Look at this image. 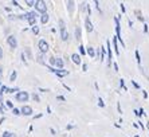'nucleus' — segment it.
<instances>
[{
  "mask_svg": "<svg viewBox=\"0 0 149 137\" xmlns=\"http://www.w3.org/2000/svg\"><path fill=\"white\" fill-rule=\"evenodd\" d=\"M7 42H8V44L11 46V49H16L18 42H16V38H15L14 35H9V36L7 38Z\"/></svg>",
  "mask_w": 149,
  "mask_h": 137,
  "instance_id": "nucleus-5",
  "label": "nucleus"
},
{
  "mask_svg": "<svg viewBox=\"0 0 149 137\" xmlns=\"http://www.w3.org/2000/svg\"><path fill=\"white\" fill-rule=\"evenodd\" d=\"M2 58H3V49L0 47V59H2Z\"/></svg>",
  "mask_w": 149,
  "mask_h": 137,
  "instance_id": "nucleus-30",
  "label": "nucleus"
},
{
  "mask_svg": "<svg viewBox=\"0 0 149 137\" xmlns=\"http://www.w3.org/2000/svg\"><path fill=\"white\" fill-rule=\"evenodd\" d=\"M106 44H108V54H109V59H111V50H110V42L108 40V42H106Z\"/></svg>",
  "mask_w": 149,
  "mask_h": 137,
  "instance_id": "nucleus-17",
  "label": "nucleus"
},
{
  "mask_svg": "<svg viewBox=\"0 0 149 137\" xmlns=\"http://www.w3.org/2000/svg\"><path fill=\"white\" fill-rule=\"evenodd\" d=\"M6 105H7L8 108H12V109H14V105H12V102H11V101H6Z\"/></svg>",
  "mask_w": 149,
  "mask_h": 137,
  "instance_id": "nucleus-21",
  "label": "nucleus"
},
{
  "mask_svg": "<svg viewBox=\"0 0 149 137\" xmlns=\"http://www.w3.org/2000/svg\"><path fill=\"white\" fill-rule=\"evenodd\" d=\"M16 99L20 101V102H26L28 99V94L27 91H19V93L16 94Z\"/></svg>",
  "mask_w": 149,
  "mask_h": 137,
  "instance_id": "nucleus-3",
  "label": "nucleus"
},
{
  "mask_svg": "<svg viewBox=\"0 0 149 137\" xmlns=\"http://www.w3.org/2000/svg\"><path fill=\"white\" fill-rule=\"evenodd\" d=\"M113 46H114V50H116V54L118 55V54H120V51H118V47H117V39H116V38L113 39Z\"/></svg>",
  "mask_w": 149,
  "mask_h": 137,
  "instance_id": "nucleus-16",
  "label": "nucleus"
},
{
  "mask_svg": "<svg viewBox=\"0 0 149 137\" xmlns=\"http://www.w3.org/2000/svg\"><path fill=\"white\" fill-rule=\"evenodd\" d=\"M40 20H42L43 24H46V23L49 22V15H47V14H43V15H42V18H40Z\"/></svg>",
  "mask_w": 149,
  "mask_h": 137,
  "instance_id": "nucleus-12",
  "label": "nucleus"
},
{
  "mask_svg": "<svg viewBox=\"0 0 149 137\" xmlns=\"http://www.w3.org/2000/svg\"><path fill=\"white\" fill-rule=\"evenodd\" d=\"M104 56H105V50L101 47V59H104Z\"/></svg>",
  "mask_w": 149,
  "mask_h": 137,
  "instance_id": "nucleus-25",
  "label": "nucleus"
},
{
  "mask_svg": "<svg viewBox=\"0 0 149 137\" xmlns=\"http://www.w3.org/2000/svg\"><path fill=\"white\" fill-rule=\"evenodd\" d=\"M55 66H56V67H59V68H62V67H63V61H62V59H59V58H56Z\"/></svg>",
  "mask_w": 149,
  "mask_h": 137,
  "instance_id": "nucleus-13",
  "label": "nucleus"
},
{
  "mask_svg": "<svg viewBox=\"0 0 149 137\" xmlns=\"http://www.w3.org/2000/svg\"><path fill=\"white\" fill-rule=\"evenodd\" d=\"M79 49H81V52H82V54H85V49H83V46H81Z\"/></svg>",
  "mask_w": 149,
  "mask_h": 137,
  "instance_id": "nucleus-33",
  "label": "nucleus"
},
{
  "mask_svg": "<svg viewBox=\"0 0 149 137\" xmlns=\"http://www.w3.org/2000/svg\"><path fill=\"white\" fill-rule=\"evenodd\" d=\"M23 18L27 19L31 26H34V24H35V22H36V14H35V12H28V14H26Z\"/></svg>",
  "mask_w": 149,
  "mask_h": 137,
  "instance_id": "nucleus-2",
  "label": "nucleus"
},
{
  "mask_svg": "<svg viewBox=\"0 0 149 137\" xmlns=\"http://www.w3.org/2000/svg\"><path fill=\"white\" fill-rule=\"evenodd\" d=\"M136 58H137V62L140 63V61H141V59H140V54H139V51H136Z\"/></svg>",
  "mask_w": 149,
  "mask_h": 137,
  "instance_id": "nucleus-27",
  "label": "nucleus"
},
{
  "mask_svg": "<svg viewBox=\"0 0 149 137\" xmlns=\"http://www.w3.org/2000/svg\"><path fill=\"white\" fill-rule=\"evenodd\" d=\"M114 70L118 71V66H117V63H114Z\"/></svg>",
  "mask_w": 149,
  "mask_h": 137,
  "instance_id": "nucleus-32",
  "label": "nucleus"
},
{
  "mask_svg": "<svg viewBox=\"0 0 149 137\" xmlns=\"http://www.w3.org/2000/svg\"><path fill=\"white\" fill-rule=\"evenodd\" d=\"M35 8L39 11V12L46 14V3L44 2H35Z\"/></svg>",
  "mask_w": 149,
  "mask_h": 137,
  "instance_id": "nucleus-4",
  "label": "nucleus"
},
{
  "mask_svg": "<svg viewBox=\"0 0 149 137\" xmlns=\"http://www.w3.org/2000/svg\"><path fill=\"white\" fill-rule=\"evenodd\" d=\"M3 137H14V134H11V133H8V132H4V133H3Z\"/></svg>",
  "mask_w": 149,
  "mask_h": 137,
  "instance_id": "nucleus-23",
  "label": "nucleus"
},
{
  "mask_svg": "<svg viewBox=\"0 0 149 137\" xmlns=\"http://www.w3.org/2000/svg\"><path fill=\"white\" fill-rule=\"evenodd\" d=\"M55 62H56L55 58H50V63H51V65H55Z\"/></svg>",
  "mask_w": 149,
  "mask_h": 137,
  "instance_id": "nucleus-29",
  "label": "nucleus"
},
{
  "mask_svg": "<svg viewBox=\"0 0 149 137\" xmlns=\"http://www.w3.org/2000/svg\"><path fill=\"white\" fill-rule=\"evenodd\" d=\"M38 46H39V49H40L42 52H47V50H49V44L46 43V40H39Z\"/></svg>",
  "mask_w": 149,
  "mask_h": 137,
  "instance_id": "nucleus-6",
  "label": "nucleus"
},
{
  "mask_svg": "<svg viewBox=\"0 0 149 137\" xmlns=\"http://www.w3.org/2000/svg\"><path fill=\"white\" fill-rule=\"evenodd\" d=\"M15 79H16V71H14L12 74H11V77H9V81H11V82H14Z\"/></svg>",
  "mask_w": 149,
  "mask_h": 137,
  "instance_id": "nucleus-19",
  "label": "nucleus"
},
{
  "mask_svg": "<svg viewBox=\"0 0 149 137\" xmlns=\"http://www.w3.org/2000/svg\"><path fill=\"white\" fill-rule=\"evenodd\" d=\"M59 27H61V36L62 40H67L68 39V32L66 31V24L63 20H59Z\"/></svg>",
  "mask_w": 149,
  "mask_h": 137,
  "instance_id": "nucleus-1",
  "label": "nucleus"
},
{
  "mask_svg": "<svg viewBox=\"0 0 149 137\" xmlns=\"http://www.w3.org/2000/svg\"><path fill=\"white\" fill-rule=\"evenodd\" d=\"M12 112H14L15 116H19V114H20V110H19V109H15V108H14V109H12Z\"/></svg>",
  "mask_w": 149,
  "mask_h": 137,
  "instance_id": "nucleus-22",
  "label": "nucleus"
},
{
  "mask_svg": "<svg viewBox=\"0 0 149 137\" xmlns=\"http://www.w3.org/2000/svg\"><path fill=\"white\" fill-rule=\"evenodd\" d=\"M27 4H28L30 7H32V6H35V2H31V0H28V2H27Z\"/></svg>",
  "mask_w": 149,
  "mask_h": 137,
  "instance_id": "nucleus-28",
  "label": "nucleus"
},
{
  "mask_svg": "<svg viewBox=\"0 0 149 137\" xmlns=\"http://www.w3.org/2000/svg\"><path fill=\"white\" fill-rule=\"evenodd\" d=\"M32 32H34V34H38V32H39V28H38L36 26H35V27H32Z\"/></svg>",
  "mask_w": 149,
  "mask_h": 137,
  "instance_id": "nucleus-26",
  "label": "nucleus"
},
{
  "mask_svg": "<svg viewBox=\"0 0 149 137\" xmlns=\"http://www.w3.org/2000/svg\"><path fill=\"white\" fill-rule=\"evenodd\" d=\"M87 54H89L90 56H94V55H95V52H94V50H93V49H91V47H89V49H87Z\"/></svg>",
  "mask_w": 149,
  "mask_h": 137,
  "instance_id": "nucleus-18",
  "label": "nucleus"
},
{
  "mask_svg": "<svg viewBox=\"0 0 149 137\" xmlns=\"http://www.w3.org/2000/svg\"><path fill=\"white\" fill-rule=\"evenodd\" d=\"M136 137H139V136H136Z\"/></svg>",
  "mask_w": 149,
  "mask_h": 137,
  "instance_id": "nucleus-37",
  "label": "nucleus"
},
{
  "mask_svg": "<svg viewBox=\"0 0 149 137\" xmlns=\"http://www.w3.org/2000/svg\"><path fill=\"white\" fill-rule=\"evenodd\" d=\"M71 59H73V62L77 63V65L81 63V56H79L78 54H73V55H71Z\"/></svg>",
  "mask_w": 149,
  "mask_h": 137,
  "instance_id": "nucleus-10",
  "label": "nucleus"
},
{
  "mask_svg": "<svg viewBox=\"0 0 149 137\" xmlns=\"http://www.w3.org/2000/svg\"><path fill=\"white\" fill-rule=\"evenodd\" d=\"M86 30H87V32L93 31V24H91V22H90L89 18H86Z\"/></svg>",
  "mask_w": 149,
  "mask_h": 137,
  "instance_id": "nucleus-11",
  "label": "nucleus"
},
{
  "mask_svg": "<svg viewBox=\"0 0 149 137\" xmlns=\"http://www.w3.org/2000/svg\"><path fill=\"white\" fill-rule=\"evenodd\" d=\"M114 22H116V31H117V39H120L121 42H122V39H121V32H120V22H118V19L116 18L114 19ZM124 43V42H122Z\"/></svg>",
  "mask_w": 149,
  "mask_h": 137,
  "instance_id": "nucleus-9",
  "label": "nucleus"
},
{
  "mask_svg": "<svg viewBox=\"0 0 149 137\" xmlns=\"http://www.w3.org/2000/svg\"><path fill=\"white\" fill-rule=\"evenodd\" d=\"M120 85H121V87H124V79H121V81H120Z\"/></svg>",
  "mask_w": 149,
  "mask_h": 137,
  "instance_id": "nucleus-35",
  "label": "nucleus"
},
{
  "mask_svg": "<svg viewBox=\"0 0 149 137\" xmlns=\"http://www.w3.org/2000/svg\"><path fill=\"white\" fill-rule=\"evenodd\" d=\"M0 75H2V67H0Z\"/></svg>",
  "mask_w": 149,
  "mask_h": 137,
  "instance_id": "nucleus-36",
  "label": "nucleus"
},
{
  "mask_svg": "<svg viewBox=\"0 0 149 137\" xmlns=\"http://www.w3.org/2000/svg\"><path fill=\"white\" fill-rule=\"evenodd\" d=\"M132 82H133V85H134V87H137V89H139V87H140V86H139V85H137V83H136L134 81H132Z\"/></svg>",
  "mask_w": 149,
  "mask_h": 137,
  "instance_id": "nucleus-34",
  "label": "nucleus"
},
{
  "mask_svg": "<svg viewBox=\"0 0 149 137\" xmlns=\"http://www.w3.org/2000/svg\"><path fill=\"white\" fill-rule=\"evenodd\" d=\"M67 7H68V12H73V9H74V3L73 2H67Z\"/></svg>",
  "mask_w": 149,
  "mask_h": 137,
  "instance_id": "nucleus-14",
  "label": "nucleus"
},
{
  "mask_svg": "<svg viewBox=\"0 0 149 137\" xmlns=\"http://www.w3.org/2000/svg\"><path fill=\"white\" fill-rule=\"evenodd\" d=\"M32 97H34V99H35V101H39V97H38V96H36V94H34V96H32Z\"/></svg>",
  "mask_w": 149,
  "mask_h": 137,
  "instance_id": "nucleus-31",
  "label": "nucleus"
},
{
  "mask_svg": "<svg viewBox=\"0 0 149 137\" xmlns=\"http://www.w3.org/2000/svg\"><path fill=\"white\" fill-rule=\"evenodd\" d=\"M14 91H18V89H8V87H7L6 93H14Z\"/></svg>",
  "mask_w": 149,
  "mask_h": 137,
  "instance_id": "nucleus-20",
  "label": "nucleus"
},
{
  "mask_svg": "<svg viewBox=\"0 0 149 137\" xmlns=\"http://www.w3.org/2000/svg\"><path fill=\"white\" fill-rule=\"evenodd\" d=\"M98 104H99V106H101V108H104V106H105V104H104V101H102L101 98H98Z\"/></svg>",
  "mask_w": 149,
  "mask_h": 137,
  "instance_id": "nucleus-24",
  "label": "nucleus"
},
{
  "mask_svg": "<svg viewBox=\"0 0 149 137\" xmlns=\"http://www.w3.org/2000/svg\"><path fill=\"white\" fill-rule=\"evenodd\" d=\"M75 38L77 39H81V28H79V27L75 28Z\"/></svg>",
  "mask_w": 149,
  "mask_h": 137,
  "instance_id": "nucleus-15",
  "label": "nucleus"
},
{
  "mask_svg": "<svg viewBox=\"0 0 149 137\" xmlns=\"http://www.w3.org/2000/svg\"><path fill=\"white\" fill-rule=\"evenodd\" d=\"M49 70L52 71V73H55L56 75H59V77H65V75L68 74V71H66V70H54L52 67H49Z\"/></svg>",
  "mask_w": 149,
  "mask_h": 137,
  "instance_id": "nucleus-7",
  "label": "nucleus"
},
{
  "mask_svg": "<svg viewBox=\"0 0 149 137\" xmlns=\"http://www.w3.org/2000/svg\"><path fill=\"white\" fill-rule=\"evenodd\" d=\"M22 113L24 114V116H31V114H32L31 106H23V108H22Z\"/></svg>",
  "mask_w": 149,
  "mask_h": 137,
  "instance_id": "nucleus-8",
  "label": "nucleus"
}]
</instances>
